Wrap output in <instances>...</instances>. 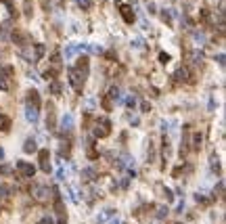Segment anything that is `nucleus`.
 Instances as JSON below:
<instances>
[{"label":"nucleus","mask_w":226,"mask_h":224,"mask_svg":"<svg viewBox=\"0 0 226 224\" xmlns=\"http://www.w3.org/2000/svg\"><path fill=\"white\" fill-rule=\"evenodd\" d=\"M17 170H19L23 176H34V174H36V168L32 164H27V161H17Z\"/></svg>","instance_id":"obj_1"},{"label":"nucleus","mask_w":226,"mask_h":224,"mask_svg":"<svg viewBox=\"0 0 226 224\" xmlns=\"http://www.w3.org/2000/svg\"><path fill=\"white\" fill-rule=\"evenodd\" d=\"M109 132H111V122H109V119H103L101 126H96V130H94L96 136H107Z\"/></svg>","instance_id":"obj_2"},{"label":"nucleus","mask_w":226,"mask_h":224,"mask_svg":"<svg viewBox=\"0 0 226 224\" xmlns=\"http://www.w3.org/2000/svg\"><path fill=\"white\" fill-rule=\"evenodd\" d=\"M50 155H48V151H40V168L44 170V172H50V159H48Z\"/></svg>","instance_id":"obj_3"},{"label":"nucleus","mask_w":226,"mask_h":224,"mask_svg":"<svg viewBox=\"0 0 226 224\" xmlns=\"http://www.w3.org/2000/svg\"><path fill=\"white\" fill-rule=\"evenodd\" d=\"M25 115H27V119H29L32 124H36V122H38V107L29 105V107H27V111H25Z\"/></svg>","instance_id":"obj_4"},{"label":"nucleus","mask_w":226,"mask_h":224,"mask_svg":"<svg viewBox=\"0 0 226 224\" xmlns=\"http://www.w3.org/2000/svg\"><path fill=\"white\" fill-rule=\"evenodd\" d=\"M61 126H63V130H71V128H73V115H71V113L63 115V119H61Z\"/></svg>","instance_id":"obj_5"},{"label":"nucleus","mask_w":226,"mask_h":224,"mask_svg":"<svg viewBox=\"0 0 226 224\" xmlns=\"http://www.w3.org/2000/svg\"><path fill=\"white\" fill-rule=\"evenodd\" d=\"M48 195H50V191L44 189V187H38L36 193H34V197H36V199H40V201H42V199H46Z\"/></svg>","instance_id":"obj_6"},{"label":"nucleus","mask_w":226,"mask_h":224,"mask_svg":"<svg viewBox=\"0 0 226 224\" xmlns=\"http://www.w3.org/2000/svg\"><path fill=\"white\" fill-rule=\"evenodd\" d=\"M23 151L25 153H34L36 151V141L34 138H27V142L23 145Z\"/></svg>","instance_id":"obj_7"},{"label":"nucleus","mask_w":226,"mask_h":224,"mask_svg":"<svg viewBox=\"0 0 226 224\" xmlns=\"http://www.w3.org/2000/svg\"><path fill=\"white\" fill-rule=\"evenodd\" d=\"M0 88L2 90H9V80H6V73L0 71Z\"/></svg>","instance_id":"obj_8"},{"label":"nucleus","mask_w":226,"mask_h":224,"mask_svg":"<svg viewBox=\"0 0 226 224\" xmlns=\"http://www.w3.org/2000/svg\"><path fill=\"white\" fill-rule=\"evenodd\" d=\"M9 126H11V119L6 115H0V130H9Z\"/></svg>","instance_id":"obj_9"},{"label":"nucleus","mask_w":226,"mask_h":224,"mask_svg":"<svg viewBox=\"0 0 226 224\" xmlns=\"http://www.w3.org/2000/svg\"><path fill=\"white\" fill-rule=\"evenodd\" d=\"M67 176V170H65V168H63V165H61L59 170H57V178H59V180H63V178Z\"/></svg>","instance_id":"obj_10"},{"label":"nucleus","mask_w":226,"mask_h":224,"mask_svg":"<svg viewBox=\"0 0 226 224\" xmlns=\"http://www.w3.org/2000/svg\"><path fill=\"white\" fill-rule=\"evenodd\" d=\"M157 216H159V218L167 216V207H159V210H157Z\"/></svg>","instance_id":"obj_11"},{"label":"nucleus","mask_w":226,"mask_h":224,"mask_svg":"<svg viewBox=\"0 0 226 224\" xmlns=\"http://www.w3.org/2000/svg\"><path fill=\"white\" fill-rule=\"evenodd\" d=\"M84 178H94V172L88 168V170H84Z\"/></svg>","instance_id":"obj_12"},{"label":"nucleus","mask_w":226,"mask_h":224,"mask_svg":"<svg viewBox=\"0 0 226 224\" xmlns=\"http://www.w3.org/2000/svg\"><path fill=\"white\" fill-rule=\"evenodd\" d=\"M40 224H52V218H44V220H42Z\"/></svg>","instance_id":"obj_13"},{"label":"nucleus","mask_w":226,"mask_h":224,"mask_svg":"<svg viewBox=\"0 0 226 224\" xmlns=\"http://www.w3.org/2000/svg\"><path fill=\"white\" fill-rule=\"evenodd\" d=\"M109 224H119V220H117V218H115V220H111V222H109Z\"/></svg>","instance_id":"obj_14"},{"label":"nucleus","mask_w":226,"mask_h":224,"mask_svg":"<svg viewBox=\"0 0 226 224\" xmlns=\"http://www.w3.org/2000/svg\"><path fill=\"white\" fill-rule=\"evenodd\" d=\"M2 155H4V151H2V149H0V159H2Z\"/></svg>","instance_id":"obj_15"}]
</instances>
